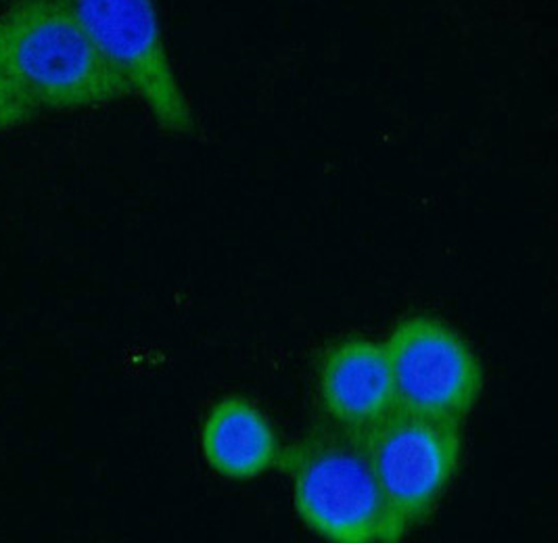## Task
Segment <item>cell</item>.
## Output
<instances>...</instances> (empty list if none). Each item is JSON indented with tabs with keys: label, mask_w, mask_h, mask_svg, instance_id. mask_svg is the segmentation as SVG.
<instances>
[{
	"label": "cell",
	"mask_w": 558,
	"mask_h": 543,
	"mask_svg": "<svg viewBox=\"0 0 558 543\" xmlns=\"http://www.w3.org/2000/svg\"><path fill=\"white\" fill-rule=\"evenodd\" d=\"M36 111L38 109L13 84L0 78V132L26 124Z\"/></svg>",
	"instance_id": "ba28073f"
},
{
	"label": "cell",
	"mask_w": 558,
	"mask_h": 543,
	"mask_svg": "<svg viewBox=\"0 0 558 543\" xmlns=\"http://www.w3.org/2000/svg\"><path fill=\"white\" fill-rule=\"evenodd\" d=\"M199 440L207 466L229 481H254L279 466L284 452L270 418L243 395H227L207 410Z\"/></svg>",
	"instance_id": "52a82bcc"
},
{
	"label": "cell",
	"mask_w": 558,
	"mask_h": 543,
	"mask_svg": "<svg viewBox=\"0 0 558 543\" xmlns=\"http://www.w3.org/2000/svg\"><path fill=\"white\" fill-rule=\"evenodd\" d=\"M0 78L36 109L52 111L95 109L132 95L59 0H11L0 13Z\"/></svg>",
	"instance_id": "6da1fadb"
},
{
	"label": "cell",
	"mask_w": 558,
	"mask_h": 543,
	"mask_svg": "<svg viewBox=\"0 0 558 543\" xmlns=\"http://www.w3.org/2000/svg\"><path fill=\"white\" fill-rule=\"evenodd\" d=\"M305 529L332 543H391L402 535L387 508L362 437L318 420L280 465Z\"/></svg>",
	"instance_id": "7a4b0ae2"
},
{
	"label": "cell",
	"mask_w": 558,
	"mask_h": 543,
	"mask_svg": "<svg viewBox=\"0 0 558 543\" xmlns=\"http://www.w3.org/2000/svg\"><path fill=\"white\" fill-rule=\"evenodd\" d=\"M102 57L170 136H197V120L182 90L166 42L157 0H59Z\"/></svg>",
	"instance_id": "3957f363"
},
{
	"label": "cell",
	"mask_w": 558,
	"mask_h": 543,
	"mask_svg": "<svg viewBox=\"0 0 558 543\" xmlns=\"http://www.w3.org/2000/svg\"><path fill=\"white\" fill-rule=\"evenodd\" d=\"M320 420L364 437L398 408L391 368L383 343L348 336L327 347L316 366Z\"/></svg>",
	"instance_id": "8992f818"
},
{
	"label": "cell",
	"mask_w": 558,
	"mask_h": 543,
	"mask_svg": "<svg viewBox=\"0 0 558 543\" xmlns=\"http://www.w3.org/2000/svg\"><path fill=\"white\" fill-rule=\"evenodd\" d=\"M362 441L404 540L432 517L457 477L462 460L460 422L396 408Z\"/></svg>",
	"instance_id": "277c9868"
},
{
	"label": "cell",
	"mask_w": 558,
	"mask_h": 543,
	"mask_svg": "<svg viewBox=\"0 0 558 543\" xmlns=\"http://www.w3.org/2000/svg\"><path fill=\"white\" fill-rule=\"evenodd\" d=\"M398 408L462 422L482 397L483 366L454 326L429 313L402 318L383 343Z\"/></svg>",
	"instance_id": "5b68a950"
}]
</instances>
